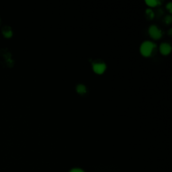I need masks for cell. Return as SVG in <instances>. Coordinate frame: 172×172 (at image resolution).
I'll list each match as a JSON object with an SVG mask.
<instances>
[{"mask_svg":"<svg viewBox=\"0 0 172 172\" xmlns=\"http://www.w3.org/2000/svg\"><path fill=\"white\" fill-rule=\"evenodd\" d=\"M3 34L5 35L6 37H10L12 36V30H11V28L9 27V26H7V27L4 28L3 30Z\"/></svg>","mask_w":172,"mask_h":172,"instance_id":"obj_6","label":"cell"},{"mask_svg":"<svg viewBox=\"0 0 172 172\" xmlns=\"http://www.w3.org/2000/svg\"><path fill=\"white\" fill-rule=\"evenodd\" d=\"M146 14L147 16H149V18H152L154 16V13L153 10H151V9H147L146 10Z\"/></svg>","mask_w":172,"mask_h":172,"instance_id":"obj_8","label":"cell"},{"mask_svg":"<svg viewBox=\"0 0 172 172\" xmlns=\"http://www.w3.org/2000/svg\"><path fill=\"white\" fill-rule=\"evenodd\" d=\"M155 47V45L153 42L149 41H145L143 42L141 45L140 50L141 54L144 55L145 57H148L149 55H151Z\"/></svg>","mask_w":172,"mask_h":172,"instance_id":"obj_1","label":"cell"},{"mask_svg":"<svg viewBox=\"0 0 172 172\" xmlns=\"http://www.w3.org/2000/svg\"><path fill=\"white\" fill-rule=\"evenodd\" d=\"M76 89H77V91H78V93L81 94H85L86 91H87V89H86L85 85H84L83 84H79V85H77Z\"/></svg>","mask_w":172,"mask_h":172,"instance_id":"obj_5","label":"cell"},{"mask_svg":"<svg viewBox=\"0 0 172 172\" xmlns=\"http://www.w3.org/2000/svg\"><path fill=\"white\" fill-rule=\"evenodd\" d=\"M159 48L161 52H162L163 55H167L170 52L171 47L169 44L167 43H163L161 44Z\"/></svg>","mask_w":172,"mask_h":172,"instance_id":"obj_4","label":"cell"},{"mask_svg":"<svg viewBox=\"0 0 172 172\" xmlns=\"http://www.w3.org/2000/svg\"><path fill=\"white\" fill-rule=\"evenodd\" d=\"M172 4H171V2H169L168 3H167V8H168L169 10H170V12H171V7H172Z\"/></svg>","mask_w":172,"mask_h":172,"instance_id":"obj_11","label":"cell"},{"mask_svg":"<svg viewBox=\"0 0 172 172\" xmlns=\"http://www.w3.org/2000/svg\"><path fill=\"white\" fill-rule=\"evenodd\" d=\"M149 34L151 35L152 38L155 39H158L162 36V30H160L155 25H151L149 28Z\"/></svg>","mask_w":172,"mask_h":172,"instance_id":"obj_3","label":"cell"},{"mask_svg":"<svg viewBox=\"0 0 172 172\" xmlns=\"http://www.w3.org/2000/svg\"><path fill=\"white\" fill-rule=\"evenodd\" d=\"M70 172H84V171H83L82 169H72V170Z\"/></svg>","mask_w":172,"mask_h":172,"instance_id":"obj_10","label":"cell"},{"mask_svg":"<svg viewBox=\"0 0 172 172\" xmlns=\"http://www.w3.org/2000/svg\"><path fill=\"white\" fill-rule=\"evenodd\" d=\"M106 68V66L105 63L103 62L102 61L98 60L93 63V69L94 70V71L97 73H102L105 71Z\"/></svg>","mask_w":172,"mask_h":172,"instance_id":"obj_2","label":"cell"},{"mask_svg":"<svg viewBox=\"0 0 172 172\" xmlns=\"http://www.w3.org/2000/svg\"><path fill=\"white\" fill-rule=\"evenodd\" d=\"M146 3L150 6H155L160 3L159 0H146Z\"/></svg>","mask_w":172,"mask_h":172,"instance_id":"obj_7","label":"cell"},{"mask_svg":"<svg viewBox=\"0 0 172 172\" xmlns=\"http://www.w3.org/2000/svg\"><path fill=\"white\" fill-rule=\"evenodd\" d=\"M165 21L167 23H170L171 22V17L170 16H167V17H165Z\"/></svg>","mask_w":172,"mask_h":172,"instance_id":"obj_9","label":"cell"}]
</instances>
